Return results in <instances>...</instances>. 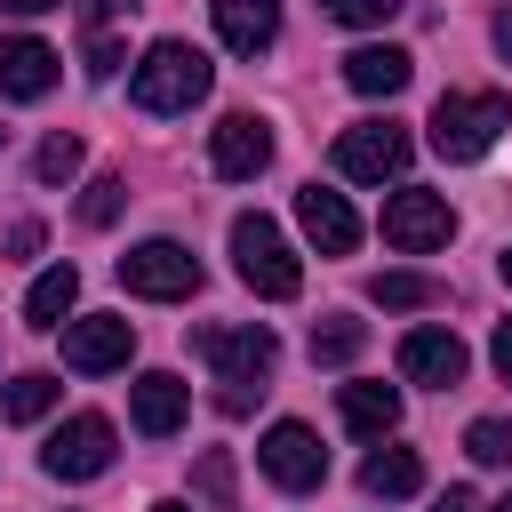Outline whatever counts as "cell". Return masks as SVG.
Segmentation results:
<instances>
[{
	"label": "cell",
	"instance_id": "6da1fadb",
	"mask_svg": "<svg viewBox=\"0 0 512 512\" xmlns=\"http://www.w3.org/2000/svg\"><path fill=\"white\" fill-rule=\"evenodd\" d=\"M208 56L192 48V40H152L144 48V64L128 72V96H136V112H192L200 96H208Z\"/></svg>",
	"mask_w": 512,
	"mask_h": 512
},
{
	"label": "cell",
	"instance_id": "7a4b0ae2",
	"mask_svg": "<svg viewBox=\"0 0 512 512\" xmlns=\"http://www.w3.org/2000/svg\"><path fill=\"white\" fill-rule=\"evenodd\" d=\"M504 128H512V96H496V88H448L432 104V152L440 160H480Z\"/></svg>",
	"mask_w": 512,
	"mask_h": 512
},
{
	"label": "cell",
	"instance_id": "3957f363",
	"mask_svg": "<svg viewBox=\"0 0 512 512\" xmlns=\"http://www.w3.org/2000/svg\"><path fill=\"white\" fill-rule=\"evenodd\" d=\"M232 264H240V280H248L264 304H288V296L304 288V264L288 256V240H280L272 216H232Z\"/></svg>",
	"mask_w": 512,
	"mask_h": 512
},
{
	"label": "cell",
	"instance_id": "277c9868",
	"mask_svg": "<svg viewBox=\"0 0 512 512\" xmlns=\"http://www.w3.org/2000/svg\"><path fill=\"white\" fill-rule=\"evenodd\" d=\"M408 128L400 120H352L344 136H336V176H352V184H384V176H400L408 168Z\"/></svg>",
	"mask_w": 512,
	"mask_h": 512
},
{
	"label": "cell",
	"instance_id": "5b68a950",
	"mask_svg": "<svg viewBox=\"0 0 512 512\" xmlns=\"http://www.w3.org/2000/svg\"><path fill=\"white\" fill-rule=\"evenodd\" d=\"M256 464H264V480H272V488H288V496H304V488H320V480H328V448H320V432H312V424H296V416H280V424L264 432Z\"/></svg>",
	"mask_w": 512,
	"mask_h": 512
},
{
	"label": "cell",
	"instance_id": "8992f818",
	"mask_svg": "<svg viewBox=\"0 0 512 512\" xmlns=\"http://www.w3.org/2000/svg\"><path fill=\"white\" fill-rule=\"evenodd\" d=\"M120 288H128V296H160V304H176V296L200 288V256L176 248V240H144V248L120 256Z\"/></svg>",
	"mask_w": 512,
	"mask_h": 512
},
{
	"label": "cell",
	"instance_id": "52a82bcc",
	"mask_svg": "<svg viewBox=\"0 0 512 512\" xmlns=\"http://www.w3.org/2000/svg\"><path fill=\"white\" fill-rule=\"evenodd\" d=\"M192 352L224 376V384H264L272 376V360H280V344H272V328H192Z\"/></svg>",
	"mask_w": 512,
	"mask_h": 512
},
{
	"label": "cell",
	"instance_id": "ba28073f",
	"mask_svg": "<svg viewBox=\"0 0 512 512\" xmlns=\"http://www.w3.org/2000/svg\"><path fill=\"white\" fill-rule=\"evenodd\" d=\"M456 232V216H448V200L440 192H424V184H400L392 200H384V248H400V256H424V248H440Z\"/></svg>",
	"mask_w": 512,
	"mask_h": 512
},
{
	"label": "cell",
	"instance_id": "9c48e42d",
	"mask_svg": "<svg viewBox=\"0 0 512 512\" xmlns=\"http://www.w3.org/2000/svg\"><path fill=\"white\" fill-rule=\"evenodd\" d=\"M208 168H216L224 184L264 176V168H272V128H264L256 112H224V120L208 128Z\"/></svg>",
	"mask_w": 512,
	"mask_h": 512
},
{
	"label": "cell",
	"instance_id": "30bf717a",
	"mask_svg": "<svg viewBox=\"0 0 512 512\" xmlns=\"http://www.w3.org/2000/svg\"><path fill=\"white\" fill-rule=\"evenodd\" d=\"M128 352H136V320H120V312L64 320V368H80V376H104V368H128Z\"/></svg>",
	"mask_w": 512,
	"mask_h": 512
},
{
	"label": "cell",
	"instance_id": "8fae6325",
	"mask_svg": "<svg viewBox=\"0 0 512 512\" xmlns=\"http://www.w3.org/2000/svg\"><path fill=\"white\" fill-rule=\"evenodd\" d=\"M40 464H48L56 480H96V472H112V424H104V416H72V424H56L48 448H40Z\"/></svg>",
	"mask_w": 512,
	"mask_h": 512
},
{
	"label": "cell",
	"instance_id": "7c38bea8",
	"mask_svg": "<svg viewBox=\"0 0 512 512\" xmlns=\"http://www.w3.org/2000/svg\"><path fill=\"white\" fill-rule=\"evenodd\" d=\"M464 368H472V352H464L456 328H408V336H400V376H408V384L448 392V384H464Z\"/></svg>",
	"mask_w": 512,
	"mask_h": 512
},
{
	"label": "cell",
	"instance_id": "4fadbf2b",
	"mask_svg": "<svg viewBox=\"0 0 512 512\" xmlns=\"http://www.w3.org/2000/svg\"><path fill=\"white\" fill-rule=\"evenodd\" d=\"M56 80H64V56L48 40H32V32H8L0 40V96L8 104H40Z\"/></svg>",
	"mask_w": 512,
	"mask_h": 512
},
{
	"label": "cell",
	"instance_id": "5bb4252c",
	"mask_svg": "<svg viewBox=\"0 0 512 512\" xmlns=\"http://www.w3.org/2000/svg\"><path fill=\"white\" fill-rule=\"evenodd\" d=\"M296 224H304V240H312L320 256H352V248H360V216H352V200L328 192V184H304V192H296Z\"/></svg>",
	"mask_w": 512,
	"mask_h": 512
},
{
	"label": "cell",
	"instance_id": "9a60e30c",
	"mask_svg": "<svg viewBox=\"0 0 512 512\" xmlns=\"http://www.w3.org/2000/svg\"><path fill=\"white\" fill-rule=\"evenodd\" d=\"M128 416H136V432H144V440H168V432L192 416V384H184V376H168V368H144V376L128 384Z\"/></svg>",
	"mask_w": 512,
	"mask_h": 512
},
{
	"label": "cell",
	"instance_id": "2e32d148",
	"mask_svg": "<svg viewBox=\"0 0 512 512\" xmlns=\"http://www.w3.org/2000/svg\"><path fill=\"white\" fill-rule=\"evenodd\" d=\"M208 16H216V40L232 56H264L280 40V0H208Z\"/></svg>",
	"mask_w": 512,
	"mask_h": 512
},
{
	"label": "cell",
	"instance_id": "e0dca14e",
	"mask_svg": "<svg viewBox=\"0 0 512 512\" xmlns=\"http://www.w3.org/2000/svg\"><path fill=\"white\" fill-rule=\"evenodd\" d=\"M408 80H416V56L392 48V40H368V48L344 56V88H352V96H400Z\"/></svg>",
	"mask_w": 512,
	"mask_h": 512
},
{
	"label": "cell",
	"instance_id": "ac0fdd59",
	"mask_svg": "<svg viewBox=\"0 0 512 512\" xmlns=\"http://www.w3.org/2000/svg\"><path fill=\"white\" fill-rule=\"evenodd\" d=\"M336 408H344V424H352L360 440H384V432L400 424V392H392V384H344Z\"/></svg>",
	"mask_w": 512,
	"mask_h": 512
},
{
	"label": "cell",
	"instance_id": "d6986e66",
	"mask_svg": "<svg viewBox=\"0 0 512 512\" xmlns=\"http://www.w3.org/2000/svg\"><path fill=\"white\" fill-rule=\"evenodd\" d=\"M360 488H368V496H384V504H392V496H416V488H424L416 448H376V456L360 464Z\"/></svg>",
	"mask_w": 512,
	"mask_h": 512
},
{
	"label": "cell",
	"instance_id": "ffe728a7",
	"mask_svg": "<svg viewBox=\"0 0 512 512\" xmlns=\"http://www.w3.org/2000/svg\"><path fill=\"white\" fill-rule=\"evenodd\" d=\"M72 296H80V272H72V264H48V272L32 280V296H24V320H32V328H56V320L72 312Z\"/></svg>",
	"mask_w": 512,
	"mask_h": 512
},
{
	"label": "cell",
	"instance_id": "44dd1931",
	"mask_svg": "<svg viewBox=\"0 0 512 512\" xmlns=\"http://www.w3.org/2000/svg\"><path fill=\"white\" fill-rule=\"evenodd\" d=\"M56 400H64V384H56L48 368H24V376H16L8 392H0V416H8V424H40V416H48Z\"/></svg>",
	"mask_w": 512,
	"mask_h": 512
},
{
	"label": "cell",
	"instance_id": "7402d4cb",
	"mask_svg": "<svg viewBox=\"0 0 512 512\" xmlns=\"http://www.w3.org/2000/svg\"><path fill=\"white\" fill-rule=\"evenodd\" d=\"M368 304H384V312H424V304H440V280H424V272H376V280H368Z\"/></svg>",
	"mask_w": 512,
	"mask_h": 512
},
{
	"label": "cell",
	"instance_id": "603a6c76",
	"mask_svg": "<svg viewBox=\"0 0 512 512\" xmlns=\"http://www.w3.org/2000/svg\"><path fill=\"white\" fill-rule=\"evenodd\" d=\"M360 344H368V320H352V312H328V320L312 328V360H320V368L360 360Z\"/></svg>",
	"mask_w": 512,
	"mask_h": 512
},
{
	"label": "cell",
	"instance_id": "cb8c5ba5",
	"mask_svg": "<svg viewBox=\"0 0 512 512\" xmlns=\"http://www.w3.org/2000/svg\"><path fill=\"white\" fill-rule=\"evenodd\" d=\"M192 488L208 496V512H240V496H232V456H224V448H208V456L192 464Z\"/></svg>",
	"mask_w": 512,
	"mask_h": 512
},
{
	"label": "cell",
	"instance_id": "d4e9b609",
	"mask_svg": "<svg viewBox=\"0 0 512 512\" xmlns=\"http://www.w3.org/2000/svg\"><path fill=\"white\" fill-rule=\"evenodd\" d=\"M464 456L472 464H512V424L504 416H472L464 424Z\"/></svg>",
	"mask_w": 512,
	"mask_h": 512
},
{
	"label": "cell",
	"instance_id": "484cf974",
	"mask_svg": "<svg viewBox=\"0 0 512 512\" xmlns=\"http://www.w3.org/2000/svg\"><path fill=\"white\" fill-rule=\"evenodd\" d=\"M32 176H40V184H72V176H80V136L56 128V136L32 152Z\"/></svg>",
	"mask_w": 512,
	"mask_h": 512
},
{
	"label": "cell",
	"instance_id": "4316f807",
	"mask_svg": "<svg viewBox=\"0 0 512 512\" xmlns=\"http://www.w3.org/2000/svg\"><path fill=\"white\" fill-rule=\"evenodd\" d=\"M120 208H128V176H96V184L80 192V224H88V232H104Z\"/></svg>",
	"mask_w": 512,
	"mask_h": 512
},
{
	"label": "cell",
	"instance_id": "83f0119b",
	"mask_svg": "<svg viewBox=\"0 0 512 512\" xmlns=\"http://www.w3.org/2000/svg\"><path fill=\"white\" fill-rule=\"evenodd\" d=\"M320 16L328 24H352V32H384L400 16V0H320Z\"/></svg>",
	"mask_w": 512,
	"mask_h": 512
},
{
	"label": "cell",
	"instance_id": "f1b7e54d",
	"mask_svg": "<svg viewBox=\"0 0 512 512\" xmlns=\"http://www.w3.org/2000/svg\"><path fill=\"white\" fill-rule=\"evenodd\" d=\"M120 72V32H96L88 40V80H112Z\"/></svg>",
	"mask_w": 512,
	"mask_h": 512
},
{
	"label": "cell",
	"instance_id": "f546056e",
	"mask_svg": "<svg viewBox=\"0 0 512 512\" xmlns=\"http://www.w3.org/2000/svg\"><path fill=\"white\" fill-rule=\"evenodd\" d=\"M488 360H496V376L512 384V320H496V336H488Z\"/></svg>",
	"mask_w": 512,
	"mask_h": 512
},
{
	"label": "cell",
	"instance_id": "4dcf8cb0",
	"mask_svg": "<svg viewBox=\"0 0 512 512\" xmlns=\"http://www.w3.org/2000/svg\"><path fill=\"white\" fill-rule=\"evenodd\" d=\"M72 8H80V16H88V24H96V32H104V24H112V16H120V8H136V0H72Z\"/></svg>",
	"mask_w": 512,
	"mask_h": 512
},
{
	"label": "cell",
	"instance_id": "1f68e13d",
	"mask_svg": "<svg viewBox=\"0 0 512 512\" xmlns=\"http://www.w3.org/2000/svg\"><path fill=\"white\" fill-rule=\"evenodd\" d=\"M32 248H40V224H32V216H24V224H16V232H8V256H32Z\"/></svg>",
	"mask_w": 512,
	"mask_h": 512
},
{
	"label": "cell",
	"instance_id": "d6a6232c",
	"mask_svg": "<svg viewBox=\"0 0 512 512\" xmlns=\"http://www.w3.org/2000/svg\"><path fill=\"white\" fill-rule=\"evenodd\" d=\"M432 512H480V504H472V488H440V496H432Z\"/></svg>",
	"mask_w": 512,
	"mask_h": 512
},
{
	"label": "cell",
	"instance_id": "836d02e7",
	"mask_svg": "<svg viewBox=\"0 0 512 512\" xmlns=\"http://www.w3.org/2000/svg\"><path fill=\"white\" fill-rule=\"evenodd\" d=\"M48 8H64V0H0V16H48Z\"/></svg>",
	"mask_w": 512,
	"mask_h": 512
},
{
	"label": "cell",
	"instance_id": "e575fe53",
	"mask_svg": "<svg viewBox=\"0 0 512 512\" xmlns=\"http://www.w3.org/2000/svg\"><path fill=\"white\" fill-rule=\"evenodd\" d=\"M496 56H512V8H496Z\"/></svg>",
	"mask_w": 512,
	"mask_h": 512
},
{
	"label": "cell",
	"instance_id": "d590c367",
	"mask_svg": "<svg viewBox=\"0 0 512 512\" xmlns=\"http://www.w3.org/2000/svg\"><path fill=\"white\" fill-rule=\"evenodd\" d=\"M496 272H504V288H512V248H504V256H496Z\"/></svg>",
	"mask_w": 512,
	"mask_h": 512
},
{
	"label": "cell",
	"instance_id": "8d00e7d4",
	"mask_svg": "<svg viewBox=\"0 0 512 512\" xmlns=\"http://www.w3.org/2000/svg\"><path fill=\"white\" fill-rule=\"evenodd\" d=\"M488 512H512V488H504V496H496V504H488Z\"/></svg>",
	"mask_w": 512,
	"mask_h": 512
},
{
	"label": "cell",
	"instance_id": "74e56055",
	"mask_svg": "<svg viewBox=\"0 0 512 512\" xmlns=\"http://www.w3.org/2000/svg\"><path fill=\"white\" fill-rule=\"evenodd\" d=\"M152 512H192V504H152Z\"/></svg>",
	"mask_w": 512,
	"mask_h": 512
},
{
	"label": "cell",
	"instance_id": "f35d334b",
	"mask_svg": "<svg viewBox=\"0 0 512 512\" xmlns=\"http://www.w3.org/2000/svg\"><path fill=\"white\" fill-rule=\"evenodd\" d=\"M0 144H8V128H0Z\"/></svg>",
	"mask_w": 512,
	"mask_h": 512
}]
</instances>
